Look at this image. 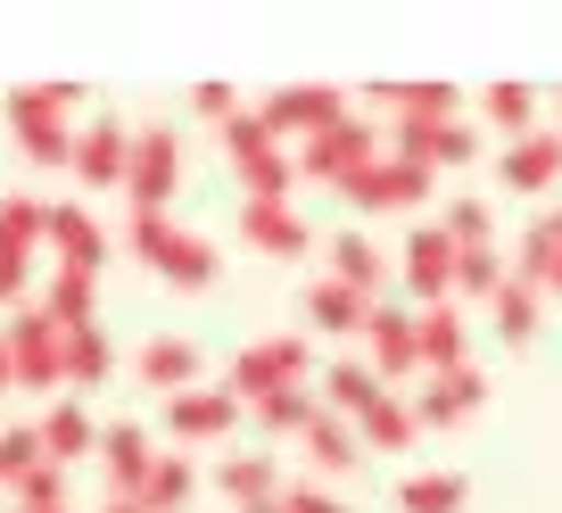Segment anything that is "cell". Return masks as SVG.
<instances>
[{"mask_svg": "<svg viewBox=\"0 0 562 513\" xmlns=\"http://www.w3.org/2000/svg\"><path fill=\"white\" fill-rule=\"evenodd\" d=\"M58 372H67L75 390H91V381H108V372H116V339L100 332V315L75 323V332L58 339Z\"/></svg>", "mask_w": 562, "mask_h": 513, "instance_id": "d4e9b609", "label": "cell"}, {"mask_svg": "<svg viewBox=\"0 0 562 513\" xmlns=\"http://www.w3.org/2000/svg\"><path fill=\"white\" fill-rule=\"evenodd\" d=\"M240 241L257 248V257H306L315 232H306V215L290 208V199H240Z\"/></svg>", "mask_w": 562, "mask_h": 513, "instance_id": "2e32d148", "label": "cell"}, {"mask_svg": "<svg viewBox=\"0 0 562 513\" xmlns=\"http://www.w3.org/2000/svg\"><path fill=\"white\" fill-rule=\"evenodd\" d=\"M34 439H42V464H58V472H75V464L100 447V423L83 414V398H50V414L34 423Z\"/></svg>", "mask_w": 562, "mask_h": 513, "instance_id": "44dd1931", "label": "cell"}, {"mask_svg": "<svg viewBox=\"0 0 562 513\" xmlns=\"http://www.w3.org/2000/svg\"><path fill=\"white\" fill-rule=\"evenodd\" d=\"M100 513H140V497H108V505Z\"/></svg>", "mask_w": 562, "mask_h": 513, "instance_id": "f6af8a7d", "label": "cell"}, {"mask_svg": "<svg viewBox=\"0 0 562 513\" xmlns=\"http://www.w3.org/2000/svg\"><path fill=\"white\" fill-rule=\"evenodd\" d=\"M480 116H488L496 133H513V142L538 133V100H529V83H488V91H480Z\"/></svg>", "mask_w": 562, "mask_h": 513, "instance_id": "8d00e7d4", "label": "cell"}, {"mask_svg": "<svg viewBox=\"0 0 562 513\" xmlns=\"http://www.w3.org/2000/svg\"><path fill=\"white\" fill-rule=\"evenodd\" d=\"M140 390H158V398L199 390V339H182V332L149 339V348H140Z\"/></svg>", "mask_w": 562, "mask_h": 513, "instance_id": "7402d4cb", "label": "cell"}, {"mask_svg": "<svg viewBox=\"0 0 562 513\" xmlns=\"http://www.w3.org/2000/svg\"><path fill=\"white\" fill-rule=\"evenodd\" d=\"M175 182H182V133L175 124H140L133 158H124V199H133V215H166Z\"/></svg>", "mask_w": 562, "mask_h": 513, "instance_id": "52a82bcc", "label": "cell"}, {"mask_svg": "<svg viewBox=\"0 0 562 513\" xmlns=\"http://www.w3.org/2000/svg\"><path fill=\"white\" fill-rule=\"evenodd\" d=\"M191 497H199V464H191V447H175V456L158 447V464H149V480H140V513H182Z\"/></svg>", "mask_w": 562, "mask_h": 513, "instance_id": "484cf974", "label": "cell"}, {"mask_svg": "<svg viewBox=\"0 0 562 513\" xmlns=\"http://www.w3.org/2000/svg\"><path fill=\"white\" fill-rule=\"evenodd\" d=\"M42 248H58V266L75 274H100L108 266V232L83 199H50V224H42Z\"/></svg>", "mask_w": 562, "mask_h": 513, "instance_id": "9a60e30c", "label": "cell"}, {"mask_svg": "<svg viewBox=\"0 0 562 513\" xmlns=\"http://www.w3.org/2000/svg\"><path fill=\"white\" fill-rule=\"evenodd\" d=\"M133 257L140 266H158L175 290H207L215 274H224V248L207 241V232H191V224H175V215H133Z\"/></svg>", "mask_w": 562, "mask_h": 513, "instance_id": "6da1fadb", "label": "cell"}, {"mask_svg": "<svg viewBox=\"0 0 562 513\" xmlns=\"http://www.w3.org/2000/svg\"><path fill=\"white\" fill-rule=\"evenodd\" d=\"M124 158H133V124H116V116H91V124H75V182L83 191H124Z\"/></svg>", "mask_w": 562, "mask_h": 513, "instance_id": "8fae6325", "label": "cell"}, {"mask_svg": "<svg viewBox=\"0 0 562 513\" xmlns=\"http://www.w3.org/2000/svg\"><path fill=\"white\" fill-rule=\"evenodd\" d=\"M9 513H18V505H9Z\"/></svg>", "mask_w": 562, "mask_h": 513, "instance_id": "f907efd6", "label": "cell"}, {"mask_svg": "<svg viewBox=\"0 0 562 513\" xmlns=\"http://www.w3.org/2000/svg\"><path fill=\"white\" fill-rule=\"evenodd\" d=\"M422 439V423H414V406H405V398H372L364 414H356V447H364V456H405V447Z\"/></svg>", "mask_w": 562, "mask_h": 513, "instance_id": "603a6c76", "label": "cell"}, {"mask_svg": "<svg viewBox=\"0 0 562 513\" xmlns=\"http://www.w3.org/2000/svg\"><path fill=\"white\" fill-rule=\"evenodd\" d=\"M0 398H9V332H0Z\"/></svg>", "mask_w": 562, "mask_h": 513, "instance_id": "bcb514c9", "label": "cell"}, {"mask_svg": "<svg viewBox=\"0 0 562 513\" xmlns=\"http://www.w3.org/2000/svg\"><path fill=\"white\" fill-rule=\"evenodd\" d=\"M381 149L439 175V166H472L480 158V133L463 116H397V124H381Z\"/></svg>", "mask_w": 562, "mask_h": 513, "instance_id": "8992f818", "label": "cell"}, {"mask_svg": "<svg viewBox=\"0 0 562 513\" xmlns=\"http://www.w3.org/2000/svg\"><path fill=\"white\" fill-rule=\"evenodd\" d=\"M100 472H108V497H140V480H149V464H158V439L140 423H108L100 431Z\"/></svg>", "mask_w": 562, "mask_h": 513, "instance_id": "ac0fdd59", "label": "cell"}, {"mask_svg": "<svg viewBox=\"0 0 562 513\" xmlns=\"http://www.w3.org/2000/svg\"><path fill=\"white\" fill-rule=\"evenodd\" d=\"M554 257H562V208H554V215H538V224L521 232V248L505 257V274H513V282H529V290H546Z\"/></svg>", "mask_w": 562, "mask_h": 513, "instance_id": "f546056e", "label": "cell"}, {"mask_svg": "<svg viewBox=\"0 0 562 513\" xmlns=\"http://www.w3.org/2000/svg\"><path fill=\"white\" fill-rule=\"evenodd\" d=\"M224 149H232V175H240L248 199H290L299 166H290V142H273V133H265L257 108H240V116L224 124Z\"/></svg>", "mask_w": 562, "mask_h": 513, "instance_id": "277c9868", "label": "cell"}, {"mask_svg": "<svg viewBox=\"0 0 562 513\" xmlns=\"http://www.w3.org/2000/svg\"><path fill=\"white\" fill-rule=\"evenodd\" d=\"M240 423V398L232 390H182V398H166V431H175L182 447H207V439H224V431Z\"/></svg>", "mask_w": 562, "mask_h": 513, "instance_id": "e0dca14e", "label": "cell"}, {"mask_svg": "<svg viewBox=\"0 0 562 513\" xmlns=\"http://www.w3.org/2000/svg\"><path fill=\"white\" fill-rule=\"evenodd\" d=\"M546 290H554V299H562V257H554V274H546Z\"/></svg>", "mask_w": 562, "mask_h": 513, "instance_id": "7dc6e473", "label": "cell"}, {"mask_svg": "<svg viewBox=\"0 0 562 513\" xmlns=\"http://www.w3.org/2000/svg\"><path fill=\"white\" fill-rule=\"evenodd\" d=\"M91 299H100V274L58 266V274H50V299H42V315H50L58 332H75V323H91Z\"/></svg>", "mask_w": 562, "mask_h": 513, "instance_id": "e575fe53", "label": "cell"}, {"mask_svg": "<svg viewBox=\"0 0 562 513\" xmlns=\"http://www.w3.org/2000/svg\"><path fill=\"white\" fill-rule=\"evenodd\" d=\"M339 199H356V208H372V215H405V208L430 199V166H405V158H389V149H381L364 175L339 182Z\"/></svg>", "mask_w": 562, "mask_h": 513, "instance_id": "30bf717a", "label": "cell"}, {"mask_svg": "<svg viewBox=\"0 0 562 513\" xmlns=\"http://www.w3.org/2000/svg\"><path fill=\"white\" fill-rule=\"evenodd\" d=\"M191 108H199V116H215V124H232V116H240V91H232V83H199Z\"/></svg>", "mask_w": 562, "mask_h": 513, "instance_id": "ee69618b", "label": "cell"}, {"mask_svg": "<svg viewBox=\"0 0 562 513\" xmlns=\"http://www.w3.org/2000/svg\"><path fill=\"white\" fill-rule=\"evenodd\" d=\"M364 348H372V381H405V372H422V356H414V306L405 299H381L364 315Z\"/></svg>", "mask_w": 562, "mask_h": 513, "instance_id": "4fadbf2b", "label": "cell"}, {"mask_svg": "<svg viewBox=\"0 0 562 513\" xmlns=\"http://www.w3.org/2000/svg\"><path fill=\"white\" fill-rule=\"evenodd\" d=\"M488 315H496V339H505V348H529V339H538V290L505 274V290L488 299Z\"/></svg>", "mask_w": 562, "mask_h": 513, "instance_id": "836d02e7", "label": "cell"}, {"mask_svg": "<svg viewBox=\"0 0 562 513\" xmlns=\"http://www.w3.org/2000/svg\"><path fill=\"white\" fill-rule=\"evenodd\" d=\"M480 398H488V372H480V365L430 372V381H422V398H414V423H422V431H456V423H472V414H480Z\"/></svg>", "mask_w": 562, "mask_h": 513, "instance_id": "5bb4252c", "label": "cell"}, {"mask_svg": "<svg viewBox=\"0 0 562 513\" xmlns=\"http://www.w3.org/2000/svg\"><path fill=\"white\" fill-rule=\"evenodd\" d=\"M488 224H496V215H488V199H447V241H456V248H488Z\"/></svg>", "mask_w": 562, "mask_h": 513, "instance_id": "60d3db41", "label": "cell"}, {"mask_svg": "<svg viewBox=\"0 0 562 513\" xmlns=\"http://www.w3.org/2000/svg\"><path fill=\"white\" fill-rule=\"evenodd\" d=\"M281 513H348V497L315 489V480H281Z\"/></svg>", "mask_w": 562, "mask_h": 513, "instance_id": "7bdbcfd3", "label": "cell"}, {"mask_svg": "<svg viewBox=\"0 0 562 513\" xmlns=\"http://www.w3.org/2000/svg\"><path fill=\"white\" fill-rule=\"evenodd\" d=\"M463 505H472L463 472H405L397 480V513H463Z\"/></svg>", "mask_w": 562, "mask_h": 513, "instance_id": "4dcf8cb0", "label": "cell"}, {"mask_svg": "<svg viewBox=\"0 0 562 513\" xmlns=\"http://www.w3.org/2000/svg\"><path fill=\"white\" fill-rule=\"evenodd\" d=\"M414 356H422V372L472 365V323H463L456 299H447V306H422V315H414Z\"/></svg>", "mask_w": 562, "mask_h": 513, "instance_id": "ffe728a7", "label": "cell"}, {"mask_svg": "<svg viewBox=\"0 0 562 513\" xmlns=\"http://www.w3.org/2000/svg\"><path fill=\"white\" fill-rule=\"evenodd\" d=\"M248 513H281V497H273V505H248Z\"/></svg>", "mask_w": 562, "mask_h": 513, "instance_id": "c3c4849f", "label": "cell"}, {"mask_svg": "<svg viewBox=\"0 0 562 513\" xmlns=\"http://www.w3.org/2000/svg\"><path fill=\"white\" fill-rule=\"evenodd\" d=\"M257 116H265V133H273V142H290V133H323V124L331 116H348V100H339L331 83H281V91H265L257 100Z\"/></svg>", "mask_w": 562, "mask_h": 513, "instance_id": "7c38bea8", "label": "cell"}, {"mask_svg": "<svg viewBox=\"0 0 562 513\" xmlns=\"http://www.w3.org/2000/svg\"><path fill=\"white\" fill-rule=\"evenodd\" d=\"M306 365H315V348H306L299 332H281V339H257V348L232 356V381H224V390L240 398V414H248V406H265L273 390H306Z\"/></svg>", "mask_w": 562, "mask_h": 513, "instance_id": "5b68a950", "label": "cell"}, {"mask_svg": "<svg viewBox=\"0 0 562 513\" xmlns=\"http://www.w3.org/2000/svg\"><path fill=\"white\" fill-rule=\"evenodd\" d=\"M389 274H405V299H414V315H422V306H447V299H456V241H447L439 224L405 232V257H397Z\"/></svg>", "mask_w": 562, "mask_h": 513, "instance_id": "9c48e42d", "label": "cell"}, {"mask_svg": "<svg viewBox=\"0 0 562 513\" xmlns=\"http://www.w3.org/2000/svg\"><path fill=\"white\" fill-rule=\"evenodd\" d=\"M215 489H224L240 513H248V505H273V497H281V464L257 456V447H240V456L215 464Z\"/></svg>", "mask_w": 562, "mask_h": 513, "instance_id": "cb8c5ba5", "label": "cell"}, {"mask_svg": "<svg viewBox=\"0 0 562 513\" xmlns=\"http://www.w3.org/2000/svg\"><path fill=\"white\" fill-rule=\"evenodd\" d=\"M372 306H381V299H356V290H348V282H331V274H323V282H306V323H315V332L356 339Z\"/></svg>", "mask_w": 562, "mask_h": 513, "instance_id": "4316f807", "label": "cell"}, {"mask_svg": "<svg viewBox=\"0 0 562 513\" xmlns=\"http://www.w3.org/2000/svg\"><path fill=\"white\" fill-rule=\"evenodd\" d=\"M372 158H381V124H364V116L348 108V116H331L323 133H306L290 166H299L306 182H331V191H339V182H348V175H364Z\"/></svg>", "mask_w": 562, "mask_h": 513, "instance_id": "3957f363", "label": "cell"}, {"mask_svg": "<svg viewBox=\"0 0 562 513\" xmlns=\"http://www.w3.org/2000/svg\"><path fill=\"white\" fill-rule=\"evenodd\" d=\"M9 497H18V513H58L67 505V472H58V464H25Z\"/></svg>", "mask_w": 562, "mask_h": 513, "instance_id": "ab89813d", "label": "cell"}, {"mask_svg": "<svg viewBox=\"0 0 562 513\" xmlns=\"http://www.w3.org/2000/svg\"><path fill=\"white\" fill-rule=\"evenodd\" d=\"M248 414H257V423L281 439V431H306V423H315V414H323V398H315V390H273L265 406H248Z\"/></svg>", "mask_w": 562, "mask_h": 513, "instance_id": "f35d334b", "label": "cell"}, {"mask_svg": "<svg viewBox=\"0 0 562 513\" xmlns=\"http://www.w3.org/2000/svg\"><path fill=\"white\" fill-rule=\"evenodd\" d=\"M9 133L34 166H67L75 158V83H25L9 91Z\"/></svg>", "mask_w": 562, "mask_h": 513, "instance_id": "7a4b0ae2", "label": "cell"}, {"mask_svg": "<svg viewBox=\"0 0 562 513\" xmlns=\"http://www.w3.org/2000/svg\"><path fill=\"white\" fill-rule=\"evenodd\" d=\"M299 439H306V464H315V472H356V464H364V447H356V423H339V414H315Z\"/></svg>", "mask_w": 562, "mask_h": 513, "instance_id": "1f68e13d", "label": "cell"}, {"mask_svg": "<svg viewBox=\"0 0 562 513\" xmlns=\"http://www.w3.org/2000/svg\"><path fill=\"white\" fill-rule=\"evenodd\" d=\"M58 323L42 315V306H18L9 315V390H58L67 372H58Z\"/></svg>", "mask_w": 562, "mask_h": 513, "instance_id": "ba28073f", "label": "cell"}, {"mask_svg": "<svg viewBox=\"0 0 562 513\" xmlns=\"http://www.w3.org/2000/svg\"><path fill=\"white\" fill-rule=\"evenodd\" d=\"M496 175H505V191H513V199L554 191V182H562V133H521V142H505Z\"/></svg>", "mask_w": 562, "mask_h": 513, "instance_id": "d6986e66", "label": "cell"}, {"mask_svg": "<svg viewBox=\"0 0 562 513\" xmlns=\"http://www.w3.org/2000/svg\"><path fill=\"white\" fill-rule=\"evenodd\" d=\"M496 290H505V257H496V248H456V306L463 299L488 306Z\"/></svg>", "mask_w": 562, "mask_h": 513, "instance_id": "74e56055", "label": "cell"}, {"mask_svg": "<svg viewBox=\"0 0 562 513\" xmlns=\"http://www.w3.org/2000/svg\"><path fill=\"white\" fill-rule=\"evenodd\" d=\"M58 513H75V505H58Z\"/></svg>", "mask_w": 562, "mask_h": 513, "instance_id": "681fc988", "label": "cell"}, {"mask_svg": "<svg viewBox=\"0 0 562 513\" xmlns=\"http://www.w3.org/2000/svg\"><path fill=\"white\" fill-rule=\"evenodd\" d=\"M25 464H42V439H34L25 423H9V431H0V497L18 489V472H25Z\"/></svg>", "mask_w": 562, "mask_h": 513, "instance_id": "b9f144b4", "label": "cell"}, {"mask_svg": "<svg viewBox=\"0 0 562 513\" xmlns=\"http://www.w3.org/2000/svg\"><path fill=\"white\" fill-rule=\"evenodd\" d=\"M372 100L397 108V116H463V91L456 83H381Z\"/></svg>", "mask_w": 562, "mask_h": 513, "instance_id": "d590c367", "label": "cell"}, {"mask_svg": "<svg viewBox=\"0 0 562 513\" xmlns=\"http://www.w3.org/2000/svg\"><path fill=\"white\" fill-rule=\"evenodd\" d=\"M42 224H50V199H34V191H9V199H0V257H18V266H34V248H42Z\"/></svg>", "mask_w": 562, "mask_h": 513, "instance_id": "83f0119b", "label": "cell"}, {"mask_svg": "<svg viewBox=\"0 0 562 513\" xmlns=\"http://www.w3.org/2000/svg\"><path fill=\"white\" fill-rule=\"evenodd\" d=\"M372 398H381V381H372V365H348V356H339V365L323 372V414H339V423H356V414H364Z\"/></svg>", "mask_w": 562, "mask_h": 513, "instance_id": "d6a6232c", "label": "cell"}, {"mask_svg": "<svg viewBox=\"0 0 562 513\" xmlns=\"http://www.w3.org/2000/svg\"><path fill=\"white\" fill-rule=\"evenodd\" d=\"M331 282H348L356 299H381V282H389V257L364 241V232H339V241H331Z\"/></svg>", "mask_w": 562, "mask_h": 513, "instance_id": "f1b7e54d", "label": "cell"}]
</instances>
